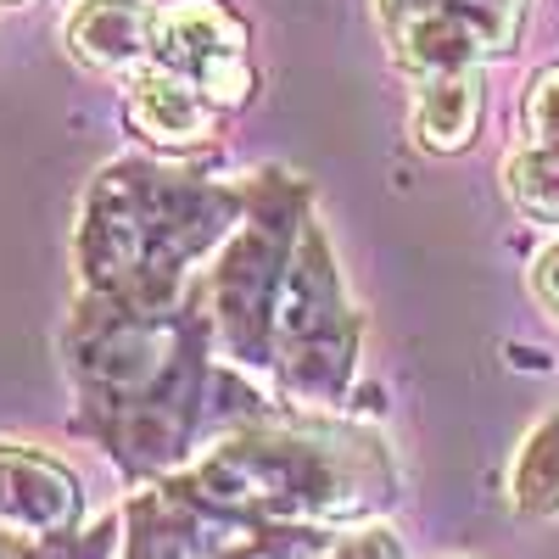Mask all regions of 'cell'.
I'll return each mask as SVG.
<instances>
[{
  "label": "cell",
  "mask_w": 559,
  "mask_h": 559,
  "mask_svg": "<svg viewBox=\"0 0 559 559\" xmlns=\"http://www.w3.org/2000/svg\"><path fill=\"white\" fill-rule=\"evenodd\" d=\"M213 336L202 313H140L112 297H84L68 324V358L84 386L96 437L129 471H174L191 453L207 408Z\"/></svg>",
  "instance_id": "1"
},
{
  "label": "cell",
  "mask_w": 559,
  "mask_h": 559,
  "mask_svg": "<svg viewBox=\"0 0 559 559\" xmlns=\"http://www.w3.org/2000/svg\"><path fill=\"white\" fill-rule=\"evenodd\" d=\"M247 213V185H218L191 168L129 157L90 179L73 263L84 297H112L140 313H179L197 263L218 258Z\"/></svg>",
  "instance_id": "2"
},
{
  "label": "cell",
  "mask_w": 559,
  "mask_h": 559,
  "mask_svg": "<svg viewBox=\"0 0 559 559\" xmlns=\"http://www.w3.org/2000/svg\"><path fill=\"white\" fill-rule=\"evenodd\" d=\"M224 515L269 526L319 532L336 521H369L397 498V464L376 431L358 426H241L213 442L191 471L174 481Z\"/></svg>",
  "instance_id": "3"
},
{
  "label": "cell",
  "mask_w": 559,
  "mask_h": 559,
  "mask_svg": "<svg viewBox=\"0 0 559 559\" xmlns=\"http://www.w3.org/2000/svg\"><path fill=\"white\" fill-rule=\"evenodd\" d=\"M308 218H313L308 191L292 174H258L247 185V213L197 292V313L218 358L241 369H269L274 302H280V286H286V269Z\"/></svg>",
  "instance_id": "4"
},
{
  "label": "cell",
  "mask_w": 559,
  "mask_h": 559,
  "mask_svg": "<svg viewBox=\"0 0 559 559\" xmlns=\"http://www.w3.org/2000/svg\"><path fill=\"white\" fill-rule=\"evenodd\" d=\"M353 364H358V313L347 308L342 269L319 218H308L274 302L269 369L302 408H342L353 386Z\"/></svg>",
  "instance_id": "5"
},
{
  "label": "cell",
  "mask_w": 559,
  "mask_h": 559,
  "mask_svg": "<svg viewBox=\"0 0 559 559\" xmlns=\"http://www.w3.org/2000/svg\"><path fill=\"white\" fill-rule=\"evenodd\" d=\"M319 532L224 515L179 487L129 503V559H313Z\"/></svg>",
  "instance_id": "6"
},
{
  "label": "cell",
  "mask_w": 559,
  "mask_h": 559,
  "mask_svg": "<svg viewBox=\"0 0 559 559\" xmlns=\"http://www.w3.org/2000/svg\"><path fill=\"white\" fill-rule=\"evenodd\" d=\"M526 0H376L392 57L419 73H476L521 34Z\"/></svg>",
  "instance_id": "7"
},
{
  "label": "cell",
  "mask_w": 559,
  "mask_h": 559,
  "mask_svg": "<svg viewBox=\"0 0 559 559\" xmlns=\"http://www.w3.org/2000/svg\"><path fill=\"white\" fill-rule=\"evenodd\" d=\"M152 68L174 73L224 118L252 102L247 23L224 0H163L152 12Z\"/></svg>",
  "instance_id": "8"
},
{
  "label": "cell",
  "mask_w": 559,
  "mask_h": 559,
  "mask_svg": "<svg viewBox=\"0 0 559 559\" xmlns=\"http://www.w3.org/2000/svg\"><path fill=\"white\" fill-rule=\"evenodd\" d=\"M84 492L62 459L0 442V537L17 543H62L79 532Z\"/></svg>",
  "instance_id": "9"
},
{
  "label": "cell",
  "mask_w": 559,
  "mask_h": 559,
  "mask_svg": "<svg viewBox=\"0 0 559 559\" xmlns=\"http://www.w3.org/2000/svg\"><path fill=\"white\" fill-rule=\"evenodd\" d=\"M123 118L140 140H152L157 152H179V146H202L213 134L218 112L197 96L185 79L163 73V68H134L123 79Z\"/></svg>",
  "instance_id": "10"
},
{
  "label": "cell",
  "mask_w": 559,
  "mask_h": 559,
  "mask_svg": "<svg viewBox=\"0 0 559 559\" xmlns=\"http://www.w3.org/2000/svg\"><path fill=\"white\" fill-rule=\"evenodd\" d=\"M152 0H84L68 17V51L112 79H129L134 68H146L152 51Z\"/></svg>",
  "instance_id": "11"
},
{
  "label": "cell",
  "mask_w": 559,
  "mask_h": 559,
  "mask_svg": "<svg viewBox=\"0 0 559 559\" xmlns=\"http://www.w3.org/2000/svg\"><path fill=\"white\" fill-rule=\"evenodd\" d=\"M481 123V79L476 73H437L419 79V96L408 112V134L426 152H464Z\"/></svg>",
  "instance_id": "12"
},
{
  "label": "cell",
  "mask_w": 559,
  "mask_h": 559,
  "mask_svg": "<svg viewBox=\"0 0 559 559\" xmlns=\"http://www.w3.org/2000/svg\"><path fill=\"white\" fill-rule=\"evenodd\" d=\"M509 498L521 515H559V414H543L526 431L509 471Z\"/></svg>",
  "instance_id": "13"
},
{
  "label": "cell",
  "mask_w": 559,
  "mask_h": 559,
  "mask_svg": "<svg viewBox=\"0 0 559 559\" xmlns=\"http://www.w3.org/2000/svg\"><path fill=\"white\" fill-rule=\"evenodd\" d=\"M503 191L526 218L537 224H559V152L548 146H526V152H509L503 163Z\"/></svg>",
  "instance_id": "14"
},
{
  "label": "cell",
  "mask_w": 559,
  "mask_h": 559,
  "mask_svg": "<svg viewBox=\"0 0 559 559\" xmlns=\"http://www.w3.org/2000/svg\"><path fill=\"white\" fill-rule=\"evenodd\" d=\"M526 129L537 134V146L559 152V62L543 68L532 79V96H526Z\"/></svg>",
  "instance_id": "15"
},
{
  "label": "cell",
  "mask_w": 559,
  "mask_h": 559,
  "mask_svg": "<svg viewBox=\"0 0 559 559\" xmlns=\"http://www.w3.org/2000/svg\"><path fill=\"white\" fill-rule=\"evenodd\" d=\"M324 559H403L397 554V543H392V532H358V537H347V543H336Z\"/></svg>",
  "instance_id": "16"
},
{
  "label": "cell",
  "mask_w": 559,
  "mask_h": 559,
  "mask_svg": "<svg viewBox=\"0 0 559 559\" xmlns=\"http://www.w3.org/2000/svg\"><path fill=\"white\" fill-rule=\"evenodd\" d=\"M532 286H537V297L559 313V247H548V252L537 258V269H532Z\"/></svg>",
  "instance_id": "17"
}]
</instances>
